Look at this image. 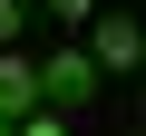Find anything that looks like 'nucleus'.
I'll use <instances>...</instances> for the list:
<instances>
[{"mask_svg":"<svg viewBox=\"0 0 146 136\" xmlns=\"http://www.w3.org/2000/svg\"><path fill=\"white\" fill-rule=\"evenodd\" d=\"M39 97L68 107V117H88V97H98V58H88V49H49V58H39Z\"/></svg>","mask_w":146,"mask_h":136,"instance_id":"1","label":"nucleus"},{"mask_svg":"<svg viewBox=\"0 0 146 136\" xmlns=\"http://www.w3.org/2000/svg\"><path fill=\"white\" fill-rule=\"evenodd\" d=\"M88 58H98V78H127V68L146 58V29L127 10H88Z\"/></svg>","mask_w":146,"mask_h":136,"instance_id":"2","label":"nucleus"},{"mask_svg":"<svg viewBox=\"0 0 146 136\" xmlns=\"http://www.w3.org/2000/svg\"><path fill=\"white\" fill-rule=\"evenodd\" d=\"M29 97H39V58H20L10 39H0V117H20Z\"/></svg>","mask_w":146,"mask_h":136,"instance_id":"3","label":"nucleus"},{"mask_svg":"<svg viewBox=\"0 0 146 136\" xmlns=\"http://www.w3.org/2000/svg\"><path fill=\"white\" fill-rule=\"evenodd\" d=\"M20 20H29V0H0V39H20Z\"/></svg>","mask_w":146,"mask_h":136,"instance_id":"4","label":"nucleus"},{"mask_svg":"<svg viewBox=\"0 0 146 136\" xmlns=\"http://www.w3.org/2000/svg\"><path fill=\"white\" fill-rule=\"evenodd\" d=\"M49 10H58V20H88V10H98V0H49Z\"/></svg>","mask_w":146,"mask_h":136,"instance_id":"5","label":"nucleus"}]
</instances>
